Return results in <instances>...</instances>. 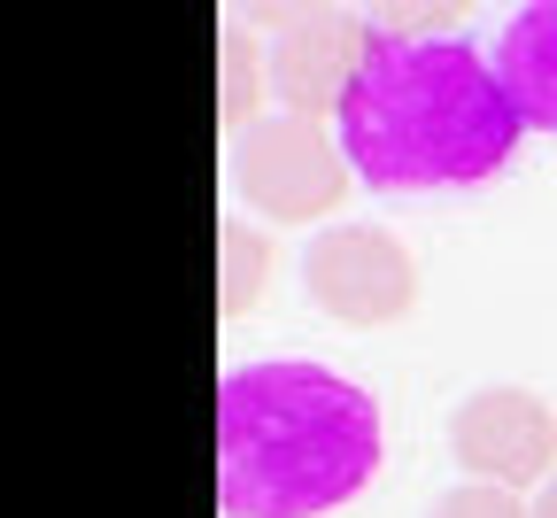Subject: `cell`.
<instances>
[{"label": "cell", "instance_id": "obj_1", "mask_svg": "<svg viewBox=\"0 0 557 518\" xmlns=\"http://www.w3.org/2000/svg\"><path fill=\"white\" fill-rule=\"evenodd\" d=\"M519 132L527 124L496 86V62L472 54L465 39L380 32L341 101V156L357 186H380V194L480 186L519 156Z\"/></svg>", "mask_w": 557, "mask_h": 518}, {"label": "cell", "instance_id": "obj_2", "mask_svg": "<svg viewBox=\"0 0 557 518\" xmlns=\"http://www.w3.org/2000/svg\"><path fill=\"white\" fill-rule=\"evenodd\" d=\"M380 403L325 363H248L218 380L225 518H325L380 472Z\"/></svg>", "mask_w": 557, "mask_h": 518}, {"label": "cell", "instance_id": "obj_3", "mask_svg": "<svg viewBox=\"0 0 557 518\" xmlns=\"http://www.w3.org/2000/svg\"><path fill=\"white\" fill-rule=\"evenodd\" d=\"M357 186L348 156L325 139V124L302 116H263L256 132L233 139V194L271 217V225H318L341 209V194Z\"/></svg>", "mask_w": 557, "mask_h": 518}, {"label": "cell", "instance_id": "obj_4", "mask_svg": "<svg viewBox=\"0 0 557 518\" xmlns=\"http://www.w3.org/2000/svg\"><path fill=\"white\" fill-rule=\"evenodd\" d=\"M302 286L341 325H395L418 310V263L380 225H325L302 248Z\"/></svg>", "mask_w": 557, "mask_h": 518}, {"label": "cell", "instance_id": "obj_5", "mask_svg": "<svg viewBox=\"0 0 557 518\" xmlns=\"http://www.w3.org/2000/svg\"><path fill=\"white\" fill-rule=\"evenodd\" d=\"M372 39L380 32L357 9H287L278 16V39H271V101H278V116H302V124L341 116Z\"/></svg>", "mask_w": 557, "mask_h": 518}, {"label": "cell", "instance_id": "obj_6", "mask_svg": "<svg viewBox=\"0 0 557 518\" xmlns=\"http://www.w3.org/2000/svg\"><path fill=\"white\" fill-rule=\"evenodd\" d=\"M449 457L487 488H542L557 472V410L534 387H480L449 410Z\"/></svg>", "mask_w": 557, "mask_h": 518}, {"label": "cell", "instance_id": "obj_7", "mask_svg": "<svg viewBox=\"0 0 557 518\" xmlns=\"http://www.w3.org/2000/svg\"><path fill=\"white\" fill-rule=\"evenodd\" d=\"M496 86L504 101L519 109V124L534 132H557V0H534V9H519L496 39Z\"/></svg>", "mask_w": 557, "mask_h": 518}, {"label": "cell", "instance_id": "obj_8", "mask_svg": "<svg viewBox=\"0 0 557 518\" xmlns=\"http://www.w3.org/2000/svg\"><path fill=\"white\" fill-rule=\"evenodd\" d=\"M263 70H271V47L233 16L225 32H218V124L240 139V132H256L263 124Z\"/></svg>", "mask_w": 557, "mask_h": 518}, {"label": "cell", "instance_id": "obj_9", "mask_svg": "<svg viewBox=\"0 0 557 518\" xmlns=\"http://www.w3.org/2000/svg\"><path fill=\"white\" fill-rule=\"evenodd\" d=\"M263 271H271V240L240 217L218 225V318H248L256 294H263Z\"/></svg>", "mask_w": 557, "mask_h": 518}, {"label": "cell", "instance_id": "obj_10", "mask_svg": "<svg viewBox=\"0 0 557 518\" xmlns=\"http://www.w3.org/2000/svg\"><path fill=\"white\" fill-rule=\"evenodd\" d=\"M426 518H534V503L527 495H511V488H487V480H465V488H449Z\"/></svg>", "mask_w": 557, "mask_h": 518}, {"label": "cell", "instance_id": "obj_11", "mask_svg": "<svg viewBox=\"0 0 557 518\" xmlns=\"http://www.w3.org/2000/svg\"><path fill=\"white\" fill-rule=\"evenodd\" d=\"M534 518H557V472H549V480L534 488Z\"/></svg>", "mask_w": 557, "mask_h": 518}]
</instances>
